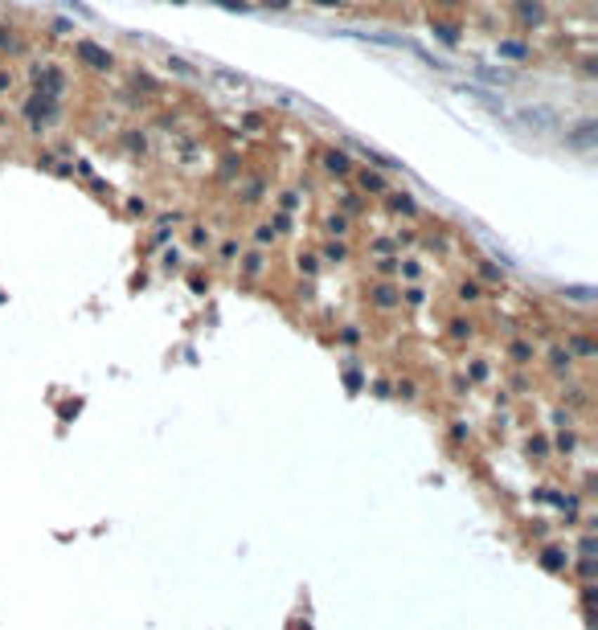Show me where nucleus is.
I'll use <instances>...</instances> for the list:
<instances>
[{"label": "nucleus", "instance_id": "1", "mask_svg": "<svg viewBox=\"0 0 598 630\" xmlns=\"http://www.w3.org/2000/svg\"><path fill=\"white\" fill-rule=\"evenodd\" d=\"M33 94H46V98H62L66 86H70V78L62 66H53V62H41V66H33Z\"/></svg>", "mask_w": 598, "mask_h": 630}, {"label": "nucleus", "instance_id": "2", "mask_svg": "<svg viewBox=\"0 0 598 630\" xmlns=\"http://www.w3.org/2000/svg\"><path fill=\"white\" fill-rule=\"evenodd\" d=\"M21 111H25V119H33V123H53V119H58V98H46V94H29Z\"/></svg>", "mask_w": 598, "mask_h": 630}, {"label": "nucleus", "instance_id": "3", "mask_svg": "<svg viewBox=\"0 0 598 630\" xmlns=\"http://www.w3.org/2000/svg\"><path fill=\"white\" fill-rule=\"evenodd\" d=\"M512 17L525 25V29H537V25L550 21V13H545L541 0H516V4H512Z\"/></svg>", "mask_w": 598, "mask_h": 630}, {"label": "nucleus", "instance_id": "4", "mask_svg": "<svg viewBox=\"0 0 598 630\" xmlns=\"http://www.w3.org/2000/svg\"><path fill=\"white\" fill-rule=\"evenodd\" d=\"M74 53H78L86 66H95V70H111V66H115V58L103 46H95V41H74Z\"/></svg>", "mask_w": 598, "mask_h": 630}, {"label": "nucleus", "instance_id": "5", "mask_svg": "<svg viewBox=\"0 0 598 630\" xmlns=\"http://www.w3.org/2000/svg\"><path fill=\"white\" fill-rule=\"evenodd\" d=\"M353 176H357V188L360 192H373V197H382L385 188V176H377V172H369V168H360V172H353Z\"/></svg>", "mask_w": 598, "mask_h": 630}, {"label": "nucleus", "instance_id": "6", "mask_svg": "<svg viewBox=\"0 0 598 630\" xmlns=\"http://www.w3.org/2000/svg\"><path fill=\"white\" fill-rule=\"evenodd\" d=\"M0 53H25V37L17 33V29H8V25H0Z\"/></svg>", "mask_w": 598, "mask_h": 630}, {"label": "nucleus", "instance_id": "7", "mask_svg": "<svg viewBox=\"0 0 598 630\" xmlns=\"http://www.w3.org/2000/svg\"><path fill=\"white\" fill-rule=\"evenodd\" d=\"M324 168H328V172H336V176H349V172H353V160H349V156H344V152H324Z\"/></svg>", "mask_w": 598, "mask_h": 630}, {"label": "nucleus", "instance_id": "8", "mask_svg": "<svg viewBox=\"0 0 598 630\" xmlns=\"http://www.w3.org/2000/svg\"><path fill=\"white\" fill-rule=\"evenodd\" d=\"M500 58H508V62H525L528 58V46L525 41H500V49H496Z\"/></svg>", "mask_w": 598, "mask_h": 630}, {"label": "nucleus", "instance_id": "9", "mask_svg": "<svg viewBox=\"0 0 598 630\" xmlns=\"http://www.w3.org/2000/svg\"><path fill=\"white\" fill-rule=\"evenodd\" d=\"M263 266H266V254H263V250H250V254L242 258V270H246V275H259Z\"/></svg>", "mask_w": 598, "mask_h": 630}, {"label": "nucleus", "instance_id": "10", "mask_svg": "<svg viewBox=\"0 0 598 630\" xmlns=\"http://www.w3.org/2000/svg\"><path fill=\"white\" fill-rule=\"evenodd\" d=\"M320 250H324L328 262H344V258H349V246H344V242H324Z\"/></svg>", "mask_w": 598, "mask_h": 630}, {"label": "nucleus", "instance_id": "11", "mask_svg": "<svg viewBox=\"0 0 598 630\" xmlns=\"http://www.w3.org/2000/svg\"><path fill=\"white\" fill-rule=\"evenodd\" d=\"M479 279L492 282V287H500V282H504V270L496 266V262H483V266H479Z\"/></svg>", "mask_w": 598, "mask_h": 630}, {"label": "nucleus", "instance_id": "12", "mask_svg": "<svg viewBox=\"0 0 598 630\" xmlns=\"http://www.w3.org/2000/svg\"><path fill=\"white\" fill-rule=\"evenodd\" d=\"M373 303H377V307H394V303H398V291H394V287H377V291H373Z\"/></svg>", "mask_w": 598, "mask_h": 630}, {"label": "nucleus", "instance_id": "13", "mask_svg": "<svg viewBox=\"0 0 598 630\" xmlns=\"http://www.w3.org/2000/svg\"><path fill=\"white\" fill-rule=\"evenodd\" d=\"M541 565H545V569H561V565H566V553H561V549H545V553H541Z\"/></svg>", "mask_w": 598, "mask_h": 630}, {"label": "nucleus", "instance_id": "14", "mask_svg": "<svg viewBox=\"0 0 598 630\" xmlns=\"http://www.w3.org/2000/svg\"><path fill=\"white\" fill-rule=\"evenodd\" d=\"M234 258H242V242H238V237L221 242V262H234Z\"/></svg>", "mask_w": 598, "mask_h": 630}, {"label": "nucleus", "instance_id": "15", "mask_svg": "<svg viewBox=\"0 0 598 630\" xmlns=\"http://www.w3.org/2000/svg\"><path fill=\"white\" fill-rule=\"evenodd\" d=\"M574 352L578 356H594V340L590 336H574Z\"/></svg>", "mask_w": 598, "mask_h": 630}, {"label": "nucleus", "instance_id": "16", "mask_svg": "<svg viewBox=\"0 0 598 630\" xmlns=\"http://www.w3.org/2000/svg\"><path fill=\"white\" fill-rule=\"evenodd\" d=\"M254 242H259V246H275V230H271V225H259V230H254Z\"/></svg>", "mask_w": 598, "mask_h": 630}, {"label": "nucleus", "instance_id": "17", "mask_svg": "<svg viewBox=\"0 0 598 630\" xmlns=\"http://www.w3.org/2000/svg\"><path fill=\"white\" fill-rule=\"evenodd\" d=\"M344 230H349V217L332 213V217H328V234H344Z\"/></svg>", "mask_w": 598, "mask_h": 630}, {"label": "nucleus", "instance_id": "18", "mask_svg": "<svg viewBox=\"0 0 598 630\" xmlns=\"http://www.w3.org/2000/svg\"><path fill=\"white\" fill-rule=\"evenodd\" d=\"M168 70H176V74H197V66H189V62H181V58H168Z\"/></svg>", "mask_w": 598, "mask_h": 630}, {"label": "nucleus", "instance_id": "19", "mask_svg": "<svg viewBox=\"0 0 598 630\" xmlns=\"http://www.w3.org/2000/svg\"><path fill=\"white\" fill-rule=\"evenodd\" d=\"M550 360H553V369H570V352H561V348H553Z\"/></svg>", "mask_w": 598, "mask_h": 630}, {"label": "nucleus", "instance_id": "20", "mask_svg": "<svg viewBox=\"0 0 598 630\" xmlns=\"http://www.w3.org/2000/svg\"><path fill=\"white\" fill-rule=\"evenodd\" d=\"M13 86H17V74H13V70H0V94H8Z\"/></svg>", "mask_w": 598, "mask_h": 630}, {"label": "nucleus", "instance_id": "21", "mask_svg": "<svg viewBox=\"0 0 598 630\" xmlns=\"http://www.w3.org/2000/svg\"><path fill=\"white\" fill-rule=\"evenodd\" d=\"M574 446H578V438H574V434H557V450H566V454H570Z\"/></svg>", "mask_w": 598, "mask_h": 630}, {"label": "nucleus", "instance_id": "22", "mask_svg": "<svg viewBox=\"0 0 598 630\" xmlns=\"http://www.w3.org/2000/svg\"><path fill=\"white\" fill-rule=\"evenodd\" d=\"M389 205L398 213H414V205H410V197H389Z\"/></svg>", "mask_w": 598, "mask_h": 630}, {"label": "nucleus", "instance_id": "23", "mask_svg": "<svg viewBox=\"0 0 598 630\" xmlns=\"http://www.w3.org/2000/svg\"><path fill=\"white\" fill-rule=\"evenodd\" d=\"M512 356H516V360H528V356H533V348H528L525 340H516V344H512Z\"/></svg>", "mask_w": 598, "mask_h": 630}, {"label": "nucleus", "instance_id": "24", "mask_svg": "<svg viewBox=\"0 0 598 630\" xmlns=\"http://www.w3.org/2000/svg\"><path fill=\"white\" fill-rule=\"evenodd\" d=\"M271 230H291V213H275V225Z\"/></svg>", "mask_w": 598, "mask_h": 630}, {"label": "nucleus", "instance_id": "25", "mask_svg": "<svg viewBox=\"0 0 598 630\" xmlns=\"http://www.w3.org/2000/svg\"><path fill=\"white\" fill-rule=\"evenodd\" d=\"M459 295H463V299H476L479 287H476V282H463V287H459Z\"/></svg>", "mask_w": 598, "mask_h": 630}, {"label": "nucleus", "instance_id": "26", "mask_svg": "<svg viewBox=\"0 0 598 630\" xmlns=\"http://www.w3.org/2000/svg\"><path fill=\"white\" fill-rule=\"evenodd\" d=\"M193 246H209V234H205V230H201V225H197V230H193Z\"/></svg>", "mask_w": 598, "mask_h": 630}, {"label": "nucleus", "instance_id": "27", "mask_svg": "<svg viewBox=\"0 0 598 630\" xmlns=\"http://www.w3.org/2000/svg\"><path fill=\"white\" fill-rule=\"evenodd\" d=\"M263 4H275V8H287L291 0H263Z\"/></svg>", "mask_w": 598, "mask_h": 630}, {"label": "nucleus", "instance_id": "28", "mask_svg": "<svg viewBox=\"0 0 598 630\" xmlns=\"http://www.w3.org/2000/svg\"><path fill=\"white\" fill-rule=\"evenodd\" d=\"M221 4H226V8H242V4H246V0H221Z\"/></svg>", "mask_w": 598, "mask_h": 630}, {"label": "nucleus", "instance_id": "29", "mask_svg": "<svg viewBox=\"0 0 598 630\" xmlns=\"http://www.w3.org/2000/svg\"><path fill=\"white\" fill-rule=\"evenodd\" d=\"M438 4H459V0H438Z\"/></svg>", "mask_w": 598, "mask_h": 630}]
</instances>
